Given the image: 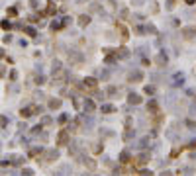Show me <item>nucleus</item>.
I'll return each instance as SVG.
<instances>
[{
    "mask_svg": "<svg viewBox=\"0 0 196 176\" xmlns=\"http://www.w3.org/2000/svg\"><path fill=\"white\" fill-rule=\"evenodd\" d=\"M24 32H26V35H27V37H35V35H37V32H35L33 27H26Z\"/></svg>",
    "mask_w": 196,
    "mask_h": 176,
    "instance_id": "obj_19",
    "label": "nucleus"
},
{
    "mask_svg": "<svg viewBox=\"0 0 196 176\" xmlns=\"http://www.w3.org/2000/svg\"><path fill=\"white\" fill-rule=\"evenodd\" d=\"M116 57L118 59H128V57H130V49H128V47H124V45L118 47V49H116Z\"/></svg>",
    "mask_w": 196,
    "mask_h": 176,
    "instance_id": "obj_8",
    "label": "nucleus"
},
{
    "mask_svg": "<svg viewBox=\"0 0 196 176\" xmlns=\"http://www.w3.org/2000/svg\"><path fill=\"white\" fill-rule=\"evenodd\" d=\"M30 6H32V8H37V0H30Z\"/></svg>",
    "mask_w": 196,
    "mask_h": 176,
    "instance_id": "obj_32",
    "label": "nucleus"
},
{
    "mask_svg": "<svg viewBox=\"0 0 196 176\" xmlns=\"http://www.w3.org/2000/svg\"><path fill=\"white\" fill-rule=\"evenodd\" d=\"M6 123H8V117L6 116H0V127H6Z\"/></svg>",
    "mask_w": 196,
    "mask_h": 176,
    "instance_id": "obj_23",
    "label": "nucleus"
},
{
    "mask_svg": "<svg viewBox=\"0 0 196 176\" xmlns=\"http://www.w3.org/2000/svg\"><path fill=\"white\" fill-rule=\"evenodd\" d=\"M167 8L173 10V8H175V0H169V2H167Z\"/></svg>",
    "mask_w": 196,
    "mask_h": 176,
    "instance_id": "obj_28",
    "label": "nucleus"
},
{
    "mask_svg": "<svg viewBox=\"0 0 196 176\" xmlns=\"http://www.w3.org/2000/svg\"><path fill=\"white\" fill-rule=\"evenodd\" d=\"M6 65H14V59L12 57H6Z\"/></svg>",
    "mask_w": 196,
    "mask_h": 176,
    "instance_id": "obj_33",
    "label": "nucleus"
},
{
    "mask_svg": "<svg viewBox=\"0 0 196 176\" xmlns=\"http://www.w3.org/2000/svg\"><path fill=\"white\" fill-rule=\"evenodd\" d=\"M180 151H183V149H173V151H171V158H176V155H178Z\"/></svg>",
    "mask_w": 196,
    "mask_h": 176,
    "instance_id": "obj_27",
    "label": "nucleus"
},
{
    "mask_svg": "<svg viewBox=\"0 0 196 176\" xmlns=\"http://www.w3.org/2000/svg\"><path fill=\"white\" fill-rule=\"evenodd\" d=\"M45 16H55L57 14V4L53 2V0H47V6H45Z\"/></svg>",
    "mask_w": 196,
    "mask_h": 176,
    "instance_id": "obj_5",
    "label": "nucleus"
},
{
    "mask_svg": "<svg viewBox=\"0 0 196 176\" xmlns=\"http://www.w3.org/2000/svg\"><path fill=\"white\" fill-rule=\"evenodd\" d=\"M147 163H149V155H137L131 164H135V166H143V164H147Z\"/></svg>",
    "mask_w": 196,
    "mask_h": 176,
    "instance_id": "obj_7",
    "label": "nucleus"
},
{
    "mask_svg": "<svg viewBox=\"0 0 196 176\" xmlns=\"http://www.w3.org/2000/svg\"><path fill=\"white\" fill-rule=\"evenodd\" d=\"M145 94H147V96H151V94H153V92H155V88H153V86H145Z\"/></svg>",
    "mask_w": 196,
    "mask_h": 176,
    "instance_id": "obj_24",
    "label": "nucleus"
},
{
    "mask_svg": "<svg viewBox=\"0 0 196 176\" xmlns=\"http://www.w3.org/2000/svg\"><path fill=\"white\" fill-rule=\"evenodd\" d=\"M183 37L186 39V41H192V39H196V27L194 26H188V27H184L183 32Z\"/></svg>",
    "mask_w": 196,
    "mask_h": 176,
    "instance_id": "obj_2",
    "label": "nucleus"
},
{
    "mask_svg": "<svg viewBox=\"0 0 196 176\" xmlns=\"http://www.w3.org/2000/svg\"><path fill=\"white\" fill-rule=\"evenodd\" d=\"M47 158H45V161H47V163H53V161H57V158H59V151H47Z\"/></svg>",
    "mask_w": 196,
    "mask_h": 176,
    "instance_id": "obj_10",
    "label": "nucleus"
},
{
    "mask_svg": "<svg viewBox=\"0 0 196 176\" xmlns=\"http://www.w3.org/2000/svg\"><path fill=\"white\" fill-rule=\"evenodd\" d=\"M63 27H65V24H59V22H53V24H51V29H53V32H57V29H63Z\"/></svg>",
    "mask_w": 196,
    "mask_h": 176,
    "instance_id": "obj_20",
    "label": "nucleus"
},
{
    "mask_svg": "<svg viewBox=\"0 0 196 176\" xmlns=\"http://www.w3.org/2000/svg\"><path fill=\"white\" fill-rule=\"evenodd\" d=\"M139 80H141V72H135L130 76V82H139Z\"/></svg>",
    "mask_w": 196,
    "mask_h": 176,
    "instance_id": "obj_21",
    "label": "nucleus"
},
{
    "mask_svg": "<svg viewBox=\"0 0 196 176\" xmlns=\"http://www.w3.org/2000/svg\"><path fill=\"white\" fill-rule=\"evenodd\" d=\"M128 102L133 104V106H137V104H141V96H137V94H130V96H128Z\"/></svg>",
    "mask_w": 196,
    "mask_h": 176,
    "instance_id": "obj_14",
    "label": "nucleus"
},
{
    "mask_svg": "<svg viewBox=\"0 0 196 176\" xmlns=\"http://www.w3.org/2000/svg\"><path fill=\"white\" fill-rule=\"evenodd\" d=\"M114 59H116V57H112V55H110V57H106V63H108V65H112V63H114Z\"/></svg>",
    "mask_w": 196,
    "mask_h": 176,
    "instance_id": "obj_31",
    "label": "nucleus"
},
{
    "mask_svg": "<svg viewBox=\"0 0 196 176\" xmlns=\"http://www.w3.org/2000/svg\"><path fill=\"white\" fill-rule=\"evenodd\" d=\"M30 116H33L32 108H22V110H20V117H22V119H27Z\"/></svg>",
    "mask_w": 196,
    "mask_h": 176,
    "instance_id": "obj_16",
    "label": "nucleus"
},
{
    "mask_svg": "<svg viewBox=\"0 0 196 176\" xmlns=\"http://www.w3.org/2000/svg\"><path fill=\"white\" fill-rule=\"evenodd\" d=\"M2 41H4V43H10V41H12V35H10V33H6V35H4V37H2Z\"/></svg>",
    "mask_w": 196,
    "mask_h": 176,
    "instance_id": "obj_26",
    "label": "nucleus"
},
{
    "mask_svg": "<svg viewBox=\"0 0 196 176\" xmlns=\"http://www.w3.org/2000/svg\"><path fill=\"white\" fill-rule=\"evenodd\" d=\"M69 139H71L69 131L61 129V131H59V135H57V145H59V147H65V145H69Z\"/></svg>",
    "mask_w": 196,
    "mask_h": 176,
    "instance_id": "obj_1",
    "label": "nucleus"
},
{
    "mask_svg": "<svg viewBox=\"0 0 196 176\" xmlns=\"http://www.w3.org/2000/svg\"><path fill=\"white\" fill-rule=\"evenodd\" d=\"M22 174H33L32 168H22Z\"/></svg>",
    "mask_w": 196,
    "mask_h": 176,
    "instance_id": "obj_29",
    "label": "nucleus"
},
{
    "mask_svg": "<svg viewBox=\"0 0 196 176\" xmlns=\"http://www.w3.org/2000/svg\"><path fill=\"white\" fill-rule=\"evenodd\" d=\"M82 86H85V88H88V90H96L98 82H96V78H92V76H86L85 80H82Z\"/></svg>",
    "mask_w": 196,
    "mask_h": 176,
    "instance_id": "obj_6",
    "label": "nucleus"
},
{
    "mask_svg": "<svg viewBox=\"0 0 196 176\" xmlns=\"http://www.w3.org/2000/svg\"><path fill=\"white\" fill-rule=\"evenodd\" d=\"M196 0H186V4H194Z\"/></svg>",
    "mask_w": 196,
    "mask_h": 176,
    "instance_id": "obj_34",
    "label": "nucleus"
},
{
    "mask_svg": "<svg viewBox=\"0 0 196 176\" xmlns=\"http://www.w3.org/2000/svg\"><path fill=\"white\" fill-rule=\"evenodd\" d=\"M41 153H43V151L39 149V147H33V149H30L27 156H30V158H37V156H41Z\"/></svg>",
    "mask_w": 196,
    "mask_h": 176,
    "instance_id": "obj_12",
    "label": "nucleus"
},
{
    "mask_svg": "<svg viewBox=\"0 0 196 176\" xmlns=\"http://www.w3.org/2000/svg\"><path fill=\"white\" fill-rule=\"evenodd\" d=\"M147 111H149L151 116H155L157 111H159V104H157V102H149V104H147Z\"/></svg>",
    "mask_w": 196,
    "mask_h": 176,
    "instance_id": "obj_13",
    "label": "nucleus"
},
{
    "mask_svg": "<svg viewBox=\"0 0 196 176\" xmlns=\"http://www.w3.org/2000/svg\"><path fill=\"white\" fill-rule=\"evenodd\" d=\"M116 29H118V33H120L122 41H128V39H130V32H128V27H125L124 24H116Z\"/></svg>",
    "mask_w": 196,
    "mask_h": 176,
    "instance_id": "obj_3",
    "label": "nucleus"
},
{
    "mask_svg": "<svg viewBox=\"0 0 196 176\" xmlns=\"http://www.w3.org/2000/svg\"><path fill=\"white\" fill-rule=\"evenodd\" d=\"M90 24V16L88 14H82V16H78V26L80 27H86Z\"/></svg>",
    "mask_w": 196,
    "mask_h": 176,
    "instance_id": "obj_9",
    "label": "nucleus"
},
{
    "mask_svg": "<svg viewBox=\"0 0 196 176\" xmlns=\"http://www.w3.org/2000/svg\"><path fill=\"white\" fill-rule=\"evenodd\" d=\"M10 80H12V82L18 80V71H10Z\"/></svg>",
    "mask_w": 196,
    "mask_h": 176,
    "instance_id": "obj_22",
    "label": "nucleus"
},
{
    "mask_svg": "<svg viewBox=\"0 0 196 176\" xmlns=\"http://www.w3.org/2000/svg\"><path fill=\"white\" fill-rule=\"evenodd\" d=\"M157 65H161V67L167 65V57H165L163 53H159V55H157Z\"/></svg>",
    "mask_w": 196,
    "mask_h": 176,
    "instance_id": "obj_17",
    "label": "nucleus"
},
{
    "mask_svg": "<svg viewBox=\"0 0 196 176\" xmlns=\"http://www.w3.org/2000/svg\"><path fill=\"white\" fill-rule=\"evenodd\" d=\"M102 111H104V114H112V111H114V106H104Z\"/></svg>",
    "mask_w": 196,
    "mask_h": 176,
    "instance_id": "obj_25",
    "label": "nucleus"
},
{
    "mask_svg": "<svg viewBox=\"0 0 196 176\" xmlns=\"http://www.w3.org/2000/svg\"><path fill=\"white\" fill-rule=\"evenodd\" d=\"M6 72H8V65L6 63H0V78H4Z\"/></svg>",
    "mask_w": 196,
    "mask_h": 176,
    "instance_id": "obj_18",
    "label": "nucleus"
},
{
    "mask_svg": "<svg viewBox=\"0 0 196 176\" xmlns=\"http://www.w3.org/2000/svg\"><path fill=\"white\" fill-rule=\"evenodd\" d=\"M61 106H63V102H61V98H51L49 102H47V108L51 111H55V110H61Z\"/></svg>",
    "mask_w": 196,
    "mask_h": 176,
    "instance_id": "obj_4",
    "label": "nucleus"
},
{
    "mask_svg": "<svg viewBox=\"0 0 196 176\" xmlns=\"http://www.w3.org/2000/svg\"><path fill=\"white\" fill-rule=\"evenodd\" d=\"M2 59H6V49H0V61Z\"/></svg>",
    "mask_w": 196,
    "mask_h": 176,
    "instance_id": "obj_30",
    "label": "nucleus"
},
{
    "mask_svg": "<svg viewBox=\"0 0 196 176\" xmlns=\"http://www.w3.org/2000/svg\"><path fill=\"white\" fill-rule=\"evenodd\" d=\"M6 18H18V8L16 6H10V8H6Z\"/></svg>",
    "mask_w": 196,
    "mask_h": 176,
    "instance_id": "obj_11",
    "label": "nucleus"
},
{
    "mask_svg": "<svg viewBox=\"0 0 196 176\" xmlns=\"http://www.w3.org/2000/svg\"><path fill=\"white\" fill-rule=\"evenodd\" d=\"M0 27L4 29V32H10L12 29V24H10V18H4L2 22H0Z\"/></svg>",
    "mask_w": 196,
    "mask_h": 176,
    "instance_id": "obj_15",
    "label": "nucleus"
}]
</instances>
